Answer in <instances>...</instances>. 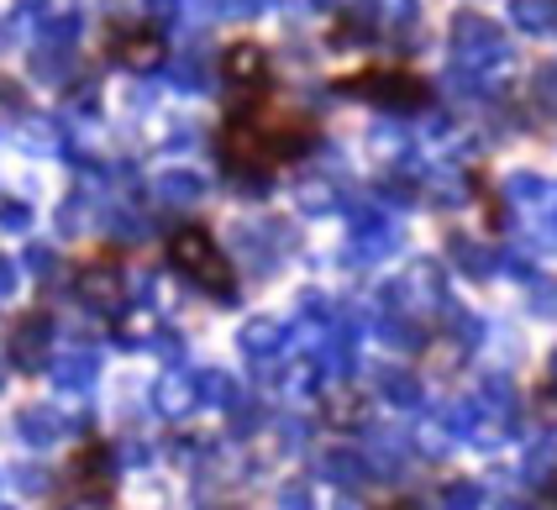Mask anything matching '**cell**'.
I'll return each mask as SVG.
<instances>
[{
    "instance_id": "cell-1",
    "label": "cell",
    "mask_w": 557,
    "mask_h": 510,
    "mask_svg": "<svg viewBox=\"0 0 557 510\" xmlns=\"http://www.w3.org/2000/svg\"><path fill=\"white\" fill-rule=\"evenodd\" d=\"M310 148V127L300 116L278 111L263 100V90H248V116H232L226 137H221V153L232 169L243 174H269L278 163H289L295 153Z\"/></svg>"
},
{
    "instance_id": "cell-2",
    "label": "cell",
    "mask_w": 557,
    "mask_h": 510,
    "mask_svg": "<svg viewBox=\"0 0 557 510\" xmlns=\"http://www.w3.org/2000/svg\"><path fill=\"white\" fill-rule=\"evenodd\" d=\"M174 263L185 269L195 285H211L216 295H226L232 289V269H226V258H221V248L200 232V226H189V232H180L174 237Z\"/></svg>"
},
{
    "instance_id": "cell-3",
    "label": "cell",
    "mask_w": 557,
    "mask_h": 510,
    "mask_svg": "<svg viewBox=\"0 0 557 510\" xmlns=\"http://www.w3.org/2000/svg\"><path fill=\"white\" fill-rule=\"evenodd\" d=\"M226 79H232V85H243V79H248L252 90H263V79H269L263 48H252V42H237V48L226 53Z\"/></svg>"
},
{
    "instance_id": "cell-4",
    "label": "cell",
    "mask_w": 557,
    "mask_h": 510,
    "mask_svg": "<svg viewBox=\"0 0 557 510\" xmlns=\"http://www.w3.org/2000/svg\"><path fill=\"white\" fill-rule=\"evenodd\" d=\"M363 90H379V100H421L426 96V85L421 79H410V74H389V69H379V74H369V79H358Z\"/></svg>"
}]
</instances>
